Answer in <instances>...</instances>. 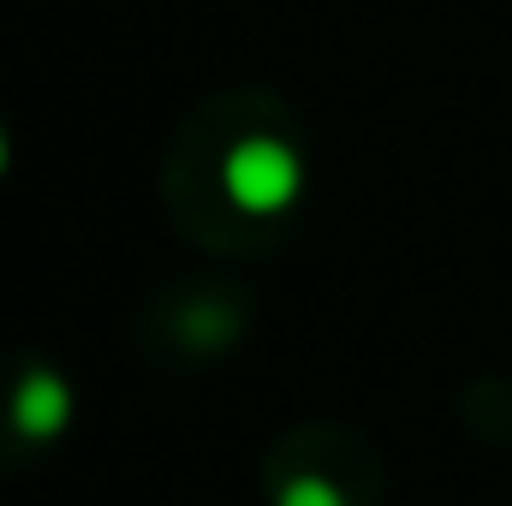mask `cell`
I'll list each match as a JSON object with an SVG mask.
<instances>
[{"mask_svg": "<svg viewBox=\"0 0 512 506\" xmlns=\"http://www.w3.org/2000/svg\"><path fill=\"white\" fill-rule=\"evenodd\" d=\"M72 423V387L54 376V370H30V376L12 387V429L30 435V441H48Z\"/></svg>", "mask_w": 512, "mask_h": 506, "instance_id": "cell-2", "label": "cell"}, {"mask_svg": "<svg viewBox=\"0 0 512 506\" xmlns=\"http://www.w3.org/2000/svg\"><path fill=\"white\" fill-rule=\"evenodd\" d=\"M0 173H6V131H0Z\"/></svg>", "mask_w": 512, "mask_h": 506, "instance_id": "cell-4", "label": "cell"}, {"mask_svg": "<svg viewBox=\"0 0 512 506\" xmlns=\"http://www.w3.org/2000/svg\"><path fill=\"white\" fill-rule=\"evenodd\" d=\"M280 506H346V495L328 483V477H292L280 489Z\"/></svg>", "mask_w": 512, "mask_h": 506, "instance_id": "cell-3", "label": "cell"}, {"mask_svg": "<svg viewBox=\"0 0 512 506\" xmlns=\"http://www.w3.org/2000/svg\"><path fill=\"white\" fill-rule=\"evenodd\" d=\"M221 185H227V197H233L245 215H280V209L298 197L304 167H298V155H292L280 137H245V143H233V155L221 161Z\"/></svg>", "mask_w": 512, "mask_h": 506, "instance_id": "cell-1", "label": "cell"}]
</instances>
